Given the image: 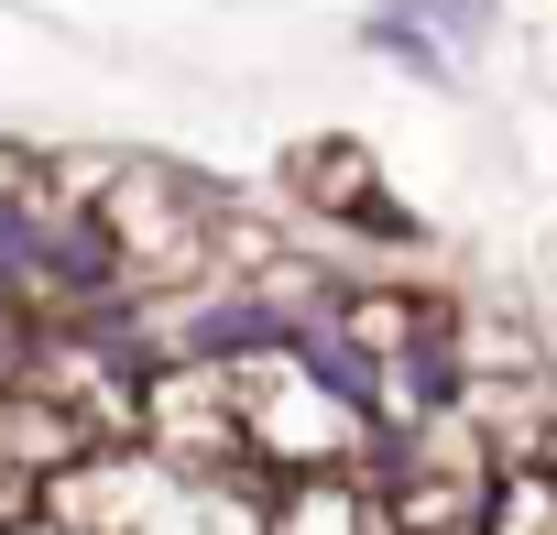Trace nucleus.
I'll return each instance as SVG.
<instances>
[{"mask_svg": "<svg viewBox=\"0 0 557 535\" xmlns=\"http://www.w3.org/2000/svg\"><path fill=\"white\" fill-rule=\"evenodd\" d=\"M219 219L230 197L208 175H186L175 153H132L110 175V197L88 208L99 262H110V307H175L219 285Z\"/></svg>", "mask_w": 557, "mask_h": 535, "instance_id": "obj_1", "label": "nucleus"}, {"mask_svg": "<svg viewBox=\"0 0 557 535\" xmlns=\"http://www.w3.org/2000/svg\"><path fill=\"white\" fill-rule=\"evenodd\" d=\"M186 481H164L143 448H88L45 481V535H132L143 513H164Z\"/></svg>", "mask_w": 557, "mask_h": 535, "instance_id": "obj_2", "label": "nucleus"}, {"mask_svg": "<svg viewBox=\"0 0 557 535\" xmlns=\"http://www.w3.org/2000/svg\"><path fill=\"white\" fill-rule=\"evenodd\" d=\"M66 459H88V437L34 394V383H12V394H0V470H23V481H55Z\"/></svg>", "mask_w": 557, "mask_h": 535, "instance_id": "obj_3", "label": "nucleus"}, {"mask_svg": "<svg viewBox=\"0 0 557 535\" xmlns=\"http://www.w3.org/2000/svg\"><path fill=\"white\" fill-rule=\"evenodd\" d=\"M481 535H557V459H503L481 492Z\"/></svg>", "mask_w": 557, "mask_h": 535, "instance_id": "obj_4", "label": "nucleus"}, {"mask_svg": "<svg viewBox=\"0 0 557 535\" xmlns=\"http://www.w3.org/2000/svg\"><path fill=\"white\" fill-rule=\"evenodd\" d=\"M394 23H405V34H426V23H448V34L470 45V34L492 23V0H394ZM426 45H437V34H426Z\"/></svg>", "mask_w": 557, "mask_h": 535, "instance_id": "obj_5", "label": "nucleus"}, {"mask_svg": "<svg viewBox=\"0 0 557 535\" xmlns=\"http://www.w3.org/2000/svg\"><path fill=\"white\" fill-rule=\"evenodd\" d=\"M0 274H12V229H0Z\"/></svg>", "mask_w": 557, "mask_h": 535, "instance_id": "obj_6", "label": "nucleus"}]
</instances>
